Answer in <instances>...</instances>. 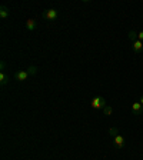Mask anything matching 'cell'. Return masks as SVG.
<instances>
[{
    "label": "cell",
    "instance_id": "cell-8",
    "mask_svg": "<svg viewBox=\"0 0 143 160\" xmlns=\"http://www.w3.org/2000/svg\"><path fill=\"white\" fill-rule=\"evenodd\" d=\"M142 104H140V102H135L133 104H132V112H133L135 114H140L142 113Z\"/></svg>",
    "mask_w": 143,
    "mask_h": 160
},
{
    "label": "cell",
    "instance_id": "cell-14",
    "mask_svg": "<svg viewBox=\"0 0 143 160\" xmlns=\"http://www.w3.org/2000/svg\"><path fill=\"white\" fill-rule=\"evenodd\" d=\"M4 69H6V62H4V60H2V62H0V70H2V72H4Z\"/></svg>",
    "mask_w": 143,
    "mask_h": 160
},
{
    "label": "cell",
    "instance_id": "cell-15",
    "mask_svg": "<svg viewBox=\"0 0 143 160\" xmlns=\"http://www.w3.org/2000/svg\"><path fill=\"white\" fill-rule=\"evenodd\" d=\"M137 40H140V42H143V32H140V33H137Z\"/></svg>",
    "mask_w": 143,
    "mask_h": 160
},
{
    "label": "cell",
    "instance_id": "cell-6",
    "mask_svg": "<svg viewBox=\"0 0 143 160\" xmlns=\"http://www.w3.org/2000/svg\"><path fill=\"white\" fill-rule=\"evenodd\" d=\"M37 27V23L34 19H27L26 20V29L29 30V32H33V30H36Z\"/></svg>",
    "mask_w": 143,
    "mask_h": 160
},
{
    "label": "cell",
    "instance_id": "cell-13",
    "mask_svg": "<svg viewBox=\"0 0 143 160\" xmlns=\"http://www.w3.org/2000/svg\"><path fill=\"white\" fill-rule=\"evenodd\" d=\"M109 134L112 137H116L117 134H119V130H117V127H112V129H109Z\"/></svg>",
    "mask_w": 143,
    "mask_h": 160
},
{
    "label": "cell",
    "instance_id": "cell-16",
    "mask_svg": "<svg viewBox=\"0 0 143 160\" xmlns=\"http://www.w3.org/2000/svg\"><path fill=\"white\" fill-rule=\"evenodd\" d=\"M139 102H140V104H142V106H143V94H142V96H140V99H139Z\"/></svg>",
    "mask_w": 143,
    "mask_h": 160
},
{
    "label": "cell",
    "instance_id": "cell-4",
    "mask_svg": "<svg viewBox=\"0 0 143 160\" xmlns=\"http://www.w3.org/2000/svg\"><path fill=\"white\" fill-rule=\"evenodd\" d=\"M113 142H115V144H116L119 149H123L125 144H126V140H125V137L122 136V134H117L116 137H113Z\"/></svg>",
    "mask_w": 143,
    "mask_h": 160
},
{
    "label": "cell",
    "instance_id": "cell-10",
    "mask_svg": "<svg viewBox=\"0 0 143 160\" xmlns=\"http://www.w3.org/2000/svg\"><path fill=\"white\" fill-rule=\"evenodd\" d=\"M127 36H129V39L132 40V43L137 40V33L135 32V30H129V33H127Z\"/></svg>",
    "mask_w": 143,
    "mask_h": 160
},
{
    "label": "cell",
    "instance_id": "cell-5",
    "mask_svg": "<svg viewBox=\"0 0 143 160\" xmlns=\"http://www.w3.org/2000/svg\"><path fill=\"white\" fill-rule=\"evenodd\" d=\"M132 50H133L135 53H142L143 52V42H140V40L133 42V43H132Z\"/></svg>",
    "mask_w": 143,
    "mask_h": 160
},
{
    "label": "cell",
    "instance_id": "cell-3",
    "mask_svg": "<svg viewBox=\"0 0 143 160\" xmlns=\"http://www.w3.org/2000/svg\"><path fill=\"white\" fill-rule=\"evenodd\" d=\"M27 77H29V73H27L26 70H19V72L14 73V79L17 82H24V80H27Z\"/></svg>",
    "mask_w": 143,
    "mask_h": 160
},
{
    "label": "cell",
    "instance_id": "cell-7",
    "mask_svg": "<svg viewBox=\"0 0 143 160\" xmlns=\"http://www.w3.org/2000/svg\"><path fill=\"white\" fill-rule=\"evenodd\" d=\"M9 14H10V10H9V7L7 6H0V17H2V19H7V17H9Z\"/></svg>",
    "mask_w": 143,
    "mask_h": 160
},
{
    "label": "cell",
    "instance_id": "cell-1",
    "mask_svg": "<svg viewBox=\"0 0 143 160\" xmlns=\"http://www.w3.org/2000/svg\"><path fill=\"white\" fill-rule=\"evenodd\" d=\"M90 106L93 107L94 110H103L105 107L107 106L106 104V100H105V97H102V96H96V97H93L92 99V102H90Z\"/></svg>",
    "mask_w": 143,
    "mask_h": 160
},
{
    "label": "cell",
    "instance_id": "cell-11",
    "mask_svg": "<svg viewBox=\"0 0 143 160\" xmlns=\"http://www.w3.org/2000/svg\"><path fill=\"white\" fill-rule=\"evenodd\" d=\"M26 72L29 73V76H34V74L37 73V67H36V66H29Z\"/></svg>",
    "mask_w": 143,
    "mask_h": 160
},
{
    "label": "cell",
    "instance_id": "cell-12",
    "mask_svg": "<svg viewBox=\"0 0 143 160\" xmlns=\"http://www.w3.org/2000/svg\"><path fill=\"white\" fill-rule=\"evenodd\" d=\"M103 114H105V116H107V117L112 116V114H113V109H112L110 106H106L103 109Z\"/></svg>",
    "mask_w": 143,
    "mask_h": 160
},
{
    "label": "cell",
    "instance_id": "cell-9",
    "mask_svg": "<svg viewBox=\"0 0 143 160\" xmlns=\"http://www.w3.org/2000/svg\"><path fill=\"white\" fill-rule=\"evenodd\" d=\"M7 83H9V76H7L4 72H2V73H0V84L4 86V84H7Z\"/></svg>",
    "mask_w": 143,
    "mask_h": 160
},
{
    "label": "cell",
    "instance_id": "cell-2",
    "mask_svg": "<svg viewBox=\"0 0 143 160\" xmlns=\"http://www.w3.org/2000/svg\"><path fill=\"white\" fill-rule=\"evenodd\" d=\"M43 17L49 22H54V20L59 17V10L56 9H46L43 12Z\"/></svg>",
    "mask_w": 143,
    "mask_h": 160
}]
</instances>
